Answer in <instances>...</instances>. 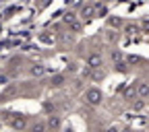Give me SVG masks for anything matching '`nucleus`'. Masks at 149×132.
Returning <instances> with one entry per match:
<instances>
[{
    "label": "nucleus",
    "mask_w": 149,
    "mask_h": 132,
    "mask_svg": "<svg viewBox=\"0 0 149 132\" xmlns=\"http://www.w3.org/2000/svg\"><path fill=\"white\" fill-rule=\"evenodd\" d=\"M112 60H114V62L124 60V54H122V52H118V50H112Z\"/></svg>",
    "instance_id": "1a4fd4ad"
},
{
    "label": "nucleus",
    "mask_w": 149,
    "mask_h": 132,
    "mask_svg": "<svg viewBox=\"0 0 149 132\" xmlns=\"http://www.w3.org/2000/svg\"><path fill=\"white\" fill-rule=\"evenodd\" d=\"M83 99H85V103H89V105L95 107V105H100V103H102L104 95H102V91H100L97 87H91V89H87V91H85Z\"/></svg>",
    "instance_id": "f257e3e1"
},
{
    "label": "nucleus",
    "mask_w": 149,
    "mask_h": 132,
    "mask_svg": "<svg viewBox=\"0 0 149 132\" xmlns=\"http://www.w3.org/2000/svg\"><path fill=\"white\" fill-rule=\"evenodd\" d=\"M106 132H120V128H118V126H110Z\"/></svg>",
    "instance_id": "ddd939ff"
},
{
    "label": "nucleus",
    "mask_w": 149,
    "mask_h": 132,
    "mask_svg": "<svg viewBox=\"0 0 149 132\" xmlns=\"http://www.w3.org/2000/svg\"><path fill=\"white\" fill-rule=\"evenodd\" d=\"M145 107V99H137V101H133V109L135 111H141Z\"/></svg>",
    "instance_id": "9d476101"
},
{
    "label": "nucleus",
    "mask_w": 149,
    "mask_h": 132,
    "mask_svg": "<svg viewBox=\"0 0 149 132\" xmlns=\"http://www.w3.org/2000/svg\"><path fill=\"white\" fill-rule=\"evenodd\" d=\"M68 132H72V130H68Z\"/></svg>",
    "instance_id": "2eb2a0df"
},
{
    "label": "nucleus",
    "mask_w": 149,
    "mask_h": 132,
    "mask_svg": "<svg viewBox=\"0 0 149 132\" xmlns=\"http://www.w3.org/2000/svg\"><path fill=\"white\" fill-rule=\"evenodd\" d=\"M29 74H31V77H44V74H46V66L44 64H33L29 68Z\"/></svg>",
    "instance_id": "39448f33"
},
{
    "label": "nucleus",
    "mask_w": 149,
    "mask_h": 132,
    "mask_svg": "<svg viewBox=\"0 0 149 132\" xmlns=\"http://www.w3.org/2000/svg\"><path fill=\"white\" fill-rule=\"evenodd\" d=\"M114 68H116L118 72H126V70H128V64H126L124 60H120V62H114Z\"/></svg>",
    "instance_id": "6e6552de"
},
{
    "label": "nucleus",
    "mask_w": 149,
    "mask_h": 132,
    "mask_svg": "<svg viewBox=\"0 0 149 132\" xmlns=\"http://www.w3.org/2000/svg\"><path fill=\"white\" fill-rule=\"evenodd\" d=\"M8 120H10V126L15 130H25V126H27V120L21 114H8Z\"/></svg>",
    "instance_id": "f03ea898"
},
{
    "label": "nucleus",
    "mask_w": 149,
    "mask_h": 132,
    "mask_svg": "<svg viewBox=\"0 0 149 132\" xmlns=\"http://www.w3.org/2000/svg\"><path fill=\"white\" fill-rule=\"evenodd\" d=\"M60 126H62V120H60L58 116H50V120H48V128H52V130H60Z\"/></svg>",
    "instance_id": "423d86ee"
},
{
    "label": "nucleus",
    "mask_w": 149,
    "mask_h": 132,
    "mask_svg": "<svg viewBox=\"0 0 149 132\" xmlns=\"http://www.w3.org/2000/svg\"><path fill=\"white\" fill-rule=\"evenodd\" d=\"M62 85H64V77H62V74L52 77V87H62Z\"/></svg>",
    "instance_id": "0eeeda50"
},
{
    "label": "nucleus",
    "mask_w": 149,
    "mask_h": 132,
    "mask_svg": "<svg viewBox=\"0 0 149 132\" xmlns=\"http://www.w3.org/2000/svg\"><path fill=\"white\" fill-rule=\"evenodd\" d=\"M135 93H137V97H139V99H145V97H149V83H145V81H139V83L135 85Z\"/></svg>",
    "instance_id": "20e7f679"
},
{
    "label": "nucleus",
    "mask_w": 149,
    "mask_h": 132,
    "mask_svg": "<svg viewBox=\"0 0 149 132\" xmlns=\"http://www.w3.org/2000/svg\"><path fill=\"white\" fill-rule=\"evenodd\" d=\"M124 31H126V35H135V33H139V27L137 25H128Z\"/></svg>",
    "instance_id": "f8f14e48"
},
{
    "label": "nucleus",
    "mask_w": 149,
    "mask_h": 132,
    "mask_svg": "<svg viewBox=\"0 0 149 132\" xmlns=\"http://www.w3.org/2000/svg\"><path fill=\"white\" fill-rule=\"evenodd\" d=\"M31 132H46V124H44V122H37V124H33Z\"/></svg>",
    "instance_id": "9b49d317"
},
{
    "label": "nucleus",
    "mask_w": 149,
    "mask_h": 132,
    "mask_svg": "<svg viewBox=\"0 0 149 132\" xmlns=\"http://www.w3.org/2000/svg\"><path fill=\"white\" fill-rule=\"evenodd\" d=\"M102 64H104V60H102L100 54H91L87 58V68L89 70H97V68H102Z\"/></svg>",
    "instance_id": "7ed1b4c3"
},
{
    "label": "nucleus",
    "mask_w": 149,
    "mask_h": 132,
    "mask_svg": "<svg viewBox=\"0 0 149 132\" xmlns=\"http://www.w3.org/2000/svg\"><path fill=\"white\" fill-rule=\"evenodd\" d=\"M122 132H133V130H130V128H124V130H122Z\"/></svg>",
    "instance_id": "4468645a"
}]
</instances>
